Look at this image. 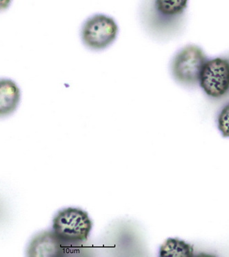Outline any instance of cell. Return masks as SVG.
Returning a JSON list of instances; mask_svg holds the SVG:
<instances>
[{
	"instance_id": "1",
	"label": "cell",
	"mask_w": 229,
	"mask_h": 257,
	"mask_svg": "<svg viewBox=\"0 0 229 257\" xmlns=\"http://www.w3.org/2000/svg\"><path fill=\"white\" fill-rule=\"evenodd\" d=\"M92 226L87 212L69 207L58 212L54 217L52 228L64 243L77 244L87 240Z\"/></svg>"
},
{
	"instance_id": "2",
	"label": "cell",
	"mask_w": 229,
	"mask_h": 257,
	"mask_svg": "<svg viewBox=\"0 0 229 257\" xmlns=\"http://www.w3.org/2000/svg\"><path fill=\"white\" fill-rule=\"evenodd\" d=\"M189 0H153L146 18L148 31L163 37L175 31L178 20L187 7Z\"/></svg>"
},
{
	"instance_id": "3",
	"label": "cell",
	"mask_w": 229,
	"mask_h": 257,
	"mask_svg": "<svg viewBox=\"0 0 229 257\" xmlns=\"http://www.w3.org/2000/svg\"><path fill=\"white\" fill-rule=\"evenodd\" d=\"M206 61L205 54L200 47H185L176 54L171 65L174 79L183 85H195L199 82Z\"/></svg>"
},
{
	"instance_id": "4",
	"label": "cell",
	"mask_w": 229,
	"mask_h": 257,
	"mask_svg": "<svg viewBox=\"0 0 229 257\" xmlns=\"http://www.w3.org/2000/svg\"><path fill=\"white\" fill-rule=\"evenodd\" d=\"M118 26L110 17L97 14L88 19L81 30L82 42L88 48L102 50L116 41Z\"/></svg>"
},
{
	"instance_id": "5",
	"label": "cell",
	"mask_w": 229,
	"mask_h": 257,
	"mask_svg": "<svg viewBox=\"0 0 229 257\" xmlns=\"http://www.w3.org/2000/svg\"><path fill=\"white\" fill-rule=\"evenodd\" d=\"M200 87L213 98L224 96L229 91V61L223 58L207 60L202 68Z\"/></svg>"
},
{
	"instance_id": "6",
	"label": "cell",
	"mask_w": 229,
	"mask_h": 257,
	"mask_svg": "<svg viewBox=\"0 0 229 257\" xmlns=\"http://www.w3.org/2000/svg\"><path fill=\"white\" fill-rule=\"evenodd\" d=\"M64 243L54 232H41L32 240L27 252L31 257H59L63 256Z\"/></svg>"
},
{
	"instance_id": "7",
	"label": "cell",
	"mask_w": 229,
	"mask_h": 257,
	"mask_svg": "<svg viewBox=\"0 0 229 257\" xmlns=\"http://www.w3.org/2000/svg\"><path fill=\"white\" fill-rule=\"evenodd\" d=\"M21 100V91L16 82L11 79H0V117L16 111Z\"/></svg>"
},
{
	"instance_id": "8",
	"label": "cell",
	"mask_w": 229,
	"mask_h": 257,
	"mask_svg": "<svg viewBox=\"0 0 229 257\" xmlns=\"http://www.w3.org/2000/svg\"><path fill=\"white\" fill-rule=\"evenodd\" d=\"M194 256L193 245L182 240L169 238L160 248V256L191 257Z\"/></svg>"
},
{
	"instance_id": "9",
	"label": "cell",
	"mask_w": 229,
	"mask_h": 257,
	"mask_svg": "<svg viewBox=\"0 0 229 257\" xmlns=\"http://www.w3.org/2000/svg\"><path fill=\"white\" fill-rule=\"evenodd\" d=\"M217 126L224 138H229V103L219 112Z\"/></svg>"
},
{
	"instance_id": "10",
	"label": "cell",
	"mask_w": 229,
	"mask_h": 257,
	"mask_svg": "<svg viewBox=\"0 0 229 257\" xmlns=\"http://www.w3.org/2000/svg\"><path fill=\"white\" fill-rule=\"evenodd\" d=\"M12 0H0V11L5 10L10 6Z\"/></svg>"
}]
</instances>
